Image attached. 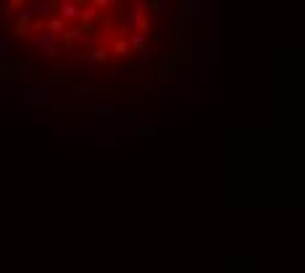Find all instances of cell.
<instances>
[{
  "label": "cell",
  "mask_w": 305,
  "mask_h": 273,
  "mask_svg": "<svg viewBox=\"0 0 305 273\" xmlns=\"http://www.w3.org/2000/svg\"><path fill=\"white\" fill-rule=\"evenodd\" d=\"M119 116H121V110L116 108V105H97L95 108V118L105 121V124H116Z\"/></svg>",
  "instance_id": "6da1fadb"
},
{
  "label": "cell",
  "mask_w": 305,
  "mask_h": 273,
  "mask_svg": "<svg viewBox=\"0 0 305 273\" xmlns=\"http://www.w3.org/2000/svg\"><path fill=\"white\" fill-rule=\"evenodd\" d=\"M74 95H79V97H92L97 95V89L92 84H74Z\"/></svg>",
  "instance_id": "7a4b0ae2"
},
{
  "label": "cell",
  "mask_w": 305,
  "mask_h": 273,
  "mask_svg": "<svg viewBox=\"0 0 305 273\" xmlns=\"http://www.w3.org/2000/svg\"><path fill=\"white\" fill-rule=\"evenodd\" d=\"M134 71H137V66H126V68H121V71L113 74V82H126V79H132V77H134Z\"/></svg>",
  "instance_id": "3957f363"
},
{
  "label": "cell",
  "mask_w": 305,
  "mask_h": 273,
  "mask_svg": "<svg viewBox=\"0 0 305 273\" xmlns=\"http://www.w3.org/2000/svg\"><path fill=\"white\" fill-rule=\"evenodd\" d=\"M61 13H63L66 19H74V16H79V8H76L74 3H61Z\"/></svg>",
  "instance_id": "277c9868"
},
{
  "label": "cell",
  "mask_w": 305,
  "mask_h": 273,
  "mask_svg": "<svg viewBox=\"0 0 305 273\" xmlns=\"http://www.w3.org/2000/svg\"><path fill=\"white\" fill-rule=\"evenodd\" d=\"M145 45H148V42H145L142 34H134L132 40H129V48H132V50H145Z\"/></svg>",
  "instance_id": "5b68a950"
},
{
  "label": "cell",
  "mask_w": 305,
  "mask_h": 273,
  "mask_svg": "<svg viewBox=\"0 0 305 273\" xmlns=\"http://www.w3.org/2000/svg\"><path fill=\"white\" fill-rule=\"evenodd\" d=\"M87 60H90V63H103V60H105V50H90Z\"/></svg>",
  "instance_id": "8992f818"
},
{
  "label": "cell",
  "mask_w": 305,
  "mask_h": 273,
  "mask_svg": "<svg viewBox=\"0 0 305 273\" xmlns=\"http://www.w3.org/2000/svg\"><path fill=\"white\" fill-rule=\"evenodd\" d=\"M134 132H137V134H148V136H155V134H158V126H137Z\"/></svg>",
  "instance_id": "52a82bcc"
},
{
  "label": "cell",
  "mask_w": 305,
  "mask_h": 273,
  "mask_svg": "<svg viewBox=\"0 0 305 273\" xmlns=\"http://www.w3.org/2000/svg\"><path fill=\"white\" fill-rule=\"evenodd\" d=\"M48 27H50V32H61V29H63V21H61V19H53Z\"/></svg>",
  "instance_id": "ba28073f"
},
{
  "label": "cell",
  "mask_w": 305,
  "mask_h": 273,
  "mask_svg": "<svg viewBox=\"0 0 305 273\" xmlns=\"http://www.w3.org/2000/svg\"><path fill=\"white\" fill-rule=\"evenodd\" d=\"M129 50V42L126 40H121V42H116V53H119V55H124V53Z\"/></svg>",
  "instance_id": "9c48e42d"
}]
</instances>
